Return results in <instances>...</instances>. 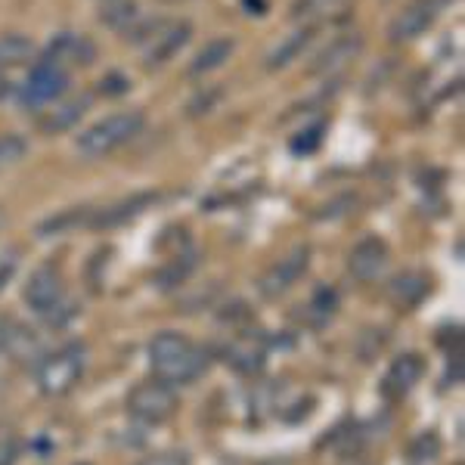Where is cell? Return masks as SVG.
<instances>
[{"label": "cell", "instance_id": "7c38bea8", "mask_svg": "<svg viewBox=\"0 0 465 465\" xmlns=\"http://www.w3.org/2000/svg\"><path fill=\"white\" fill-rule=\"evenodd\" d=\"M419 379H422V360H419V354H403V357H397L394 366L388 370L385 391L401 397V394H407Z\"/></svg>", "mask_w": 465, "mask_h": 465}, {"label": "cell", "instance_id": "8992f818", "mask_svg": "<svg viewBox=\"0 0 465 465\" xmlns=\"http://www.w3.org/2000/svg\"><path fill=\"white\" fill-rule=\"evenodd\" d=\"M447 6H450V0H410V4L391 19L388 37H391L394 44L416 41L419 35H425L434 22L440 19V13H444Z\"/></svg>", "mask_w": 465, "mask_h": 465}, {"label": "cell", "instance_id": "277c9868", "mask_svg": "<svg viewBox=\"0 0 465 465\" xmlns=\"http://www.w3.org/2000/svg\"><path fill=\"white\" fill-rule=\"evenodd\" d=\"M127 410H131L134 419L149 425H159L164 419L174 416L177 410V394L168 381L153 379V381H140L131 394H127Z\"/></svg>", "mask_w": 465, "mask_h": 465}, {"label": "cell", "instance_id": "4316f807", "mask_svg": "<svg viewBox=\"0 0 465 465\" xmlns=\"http://www.w3.org/2000/svg\"><path fill=\"white\" fill-rule=\"evenodd\" d=\"M339 0H298L295 4V16H311V13H322L329 6H335Z\"/></svg>", "mask_w": 465, "mask_h": 465}, {"label": "cell", "instance_id": "603a6c76", "mask_svg": "<svg viewBox=\"0 0 465 465\" xmlns=\"http://www.w3.org/2000/svg\"><path fill=\"white\" fill-rule=\"evenodd\" d=\"M25 140L16 137V134H0V168L4 164H13L25 155Z\"/></svg>", "mask_w": 465, "mask_h": 465}, {"label": "cell", "instance_id": "9c48e42d", "mask_svg": "<svg viewBox=\"0 0 465 465\" xmlns=\"http://www.w3.org/2000/svg\"><path fill=\"white\" fill-rule=\"evenodd\" d=\"M385 267H388V245L381 242V239L370 236L351 249L348 270L354 273V280L370 282V280H376V276H381V270Z\"/></svg>", "mask_w": 465, "mask_h": 465}, {"label": "cell", "instance_id": "ba28073f", "mask_svg": "<svg viewBox=\"0 0 465 465\" xmlns=\"http://www.w3.org/2000/svg\"><path fill=\"white\" fill-rule=\"evenodd\" d=\"M307 264H311V249H307V245L292 249L286 258H280V264H273L264 273L261 292H264L267 298H276V295H282V292H289L304 276Z\"/></svg>", "mask_w": 465, "mask_h": 465}, {"label": "cell", "instance_id": "d4e9b609", "mask_svg": "<svg viewBox=\"0 0 465 465\" xmlns=\"http://www.w3.org/2000/svg\"><path fill=\"white\" fill-rule=\"evenodd\" d=\"M131 90V81L124 78V74H118V72H112V74H106V78L100 81V94L103 96H122V94H127Z\"/></svg>", "mask_w": 465, "mask_h": 465}, {"label": "cell", "instance_id": "d6986e66", "mask_svg": "<svg viewBox=\"0 0 465 465\" xmlns=\"http://www.w3.org/2000/svg\"><path fill=\"white\" fill-rule=\"evenodd\" d=\"M429 292V280L425 276H419V273H407V276H397V280L391 282V298L401 307H410V304H416L419 298Z\"/></svg>", "mask_w": 465, "mask_h": 465}, {"label": "cell", "instance_id": "484cf974", "mask_svg": "<svg viewBox=\"0 0 465 465\" xmlns=\"http://www.w3.org/2000/svg\"><path fill=\"white\" fill-rule=\"evenodd\" d=\"M19 456V440L13 434H0V465H13Z\"/></svg>", "mask_w": 465, "mask_h": 465}, {"label": "cell", "instance_id": "4fadbf2b", "mask_svg": "<svg viewBox=\"0 0 465 465\" xmlns=\"http://www.w3.org/2000/svg\"><path fill=\"white\" fill-rule=\"evenodd\" d=\"M50 59H72V63L90 65L96 59V47L90 37L81 35H59L54 44H50Z\"/></svg>", "mask_w": 465, "mask_h": 465}, {"label": "cell", "instance_id": "6da1fadb", "mask_svg": "<svg viewBox=\"0 0 465 465\" xmlns=\"http://www.w3.org/2000/svg\"><path fill=\"white\" fill-rule=\"evenodd\" d=\"M149 363L168 385H190L208 366V354L180 332H159L149 341Z\"/></svg>", "mask_w": 465, "mask_h": 465}, {"label": "cell", "instance_id": "cb8c5ba5", "mask_svg": "<svg viewBox=\"0 0 465 465\" xmlns=\"http://www.w3.org/2000/svg\"><path fill=\"white\" fill-rule=\"evenodd\" d=\"M137 465H193V460L183 450H162V453H153V456H146V460H140Z\"/></svg>", "mask_w": 465, "mask_h": 465}, {"label": "cell", "instance_id": "ffe728a7", "mask_svg": "<svg viewBox=\"0 0 465 465\" xmlns=\"http://www.w3.org/2000/svg\"><path fill=\"white\" fill-rule=\"evenodd\" d=\"M360 44H363L360 37H341V41H335L332 47H329L326 54L320 56L317 69H335V65H344L348 59H354V56H357Z\"/></svg>", "mask_w": 465, "mask_h": 465}, {"label": "cell", "instance_id": "83f0119b", "mask_svg": "<svg viewBox=\"0 0 465 465\" xmlns=\"http://www.w3.org/2000/svg\"><path fill=\"white\" fill-rule=\"evenodd\" d=\"M249 6V13H264V0H242Z\"/></svg>", "mask_w": 465, "mask_h": 465}, {"label": "cell", "instance_id": "30bf717a", "mask_svg": "<svg viewBox=\"0 0 465 465\" xmlns=\"http://www.w3.org/2000/svg\"><path fill=\"white\" fill-rule=\"evenodd\" d=\"M193 28L190 22H159L153 35H149V50H146V63L155 65V63H168L171 56L190 41Z\"/></svg>", "mask_w": 465, "mask_h": 465}, {"label": "cell", "instance_id": "5bb4252c", "mask_svg": "<svg viewBox=\"0 0 465 465\" xmlns=\"http://www.w3.org/2000/svg\"><path fill=\"white\" fill-rule=\"evenodd\" d=\"M155 199H159L155 193H143V196L124 199V202H118V205L106 208V212L94 214V217H90V223H94V227H115V223L127 221V217H137L146 205H153Z\"/></svg>", "mask_w": 465, "mask_h": 465}, {"label": "cell", "instance_id": "7402d4cb", "mask_svg": "<svg viewBox=\"0 0 465 465\" xmlns=\"http://www.w3.org/2000/svg\"><path fill=\"white\" fill-rule=\"evenodd\" d=\"M134 16H137V6H134V0H118V4H112L103 10V22L112 28H124L127 22H131Z\"/></svg>", "mask_w": 465, "mask_h": 465}, {"label": "cell", "instance_id": "e0dca14e", "mask_svg": "<svg viewBox=\"0 0 465 465\" xmlns=\"http://www.w3.org/2000/svg\"><path fill=\"white\" fill-rule=\"evenodd\" d=\"M35 56V44L25 35H0V65H22Z\"/></svg>", "mask_w": 465, "mask_h": 465}, {"label": "cell", "instance_id": "7a4b0ae2", "mask_svg": "<svg viewBox=\"0 0 465 465\" xmlns=\"http://www.w3.org/2000/svg\"><path fill=\"white\" fill-rule=\"evenodd\" d=\"M146 118L143 112L131 109V112H115V115L103 118V122L90 124L84 134L78 137V153L87 159H103V155L115 153L118 146L131 143L140 131H143Z\"/></svg>", "mask_w": 465, "mask_h": 465}, {"label": "cell", "instance_id": "44dd1931", "mask_svg": "<svg viewBox=\"0 0 465 465\" xmlns=\"http://www.w3.org/2000/svg\"><path fill=\"white\" fill-rule=\"evenodd\" d=\"M322 131H326V124H322V122H317L313 127H307V131H302L295 140H292V153H295V155H311V153H317V146L322 143Z\"/></svg>", "mask_w": 465, "mask_h": 465}, {"label": "cell", "instance_id": "ac0fdd59", "mask_svg": "<svg viewBox=\"0 0 465 465\" xmlns=\"http://www.w3.org/2000/svg\"><path fill=\"white\" fill-rule=\"evenodd\" d=\"M84 112H87V100L81 96V100L65 103V106H59V109L50 112L47 118H41V127L47 134H59V131H65V127H72L81 115H84Z\"/></svg>", "mask_w": 465, "mask_h": 465}, {"label": "cell", "instance_id": "9a60e30c", "mask_svg": "<svg viewBox=\"0 0 465 465\" xmlns=\"http://www.w3.org/2000/svg\"><path fill=\"white\" fill-rule=\"evenodd\" d=\"M313 32L311 28H302V32H292L286 41H280L273 50L267 54V69H286L292 59H298L304 54V47L311 44Z\"/></svg>", "mask_w": 465, "mask_h": 465}, {"label": "cell", "instance_id": "8fae6325", "mask_svg": "<svg viewBox=\"0 0 465 465\" xmlns=\"http://www.w3.org/2000/svg\"><path fill=\"white\" fill-rule=\"evenodd\" d=\"M0 348L13 360H28L37 351V339L28 326H22L16 320H6L0 322Z\"/></svg>", "mask_w": 465, "mask_h": 465}, {"label": "cell", "instance_id": "2e32d148", "mask_svg": "<svg viewBox=\"0 0 465 465\" xmlns=\"http://www.w3.org/2000/svg\"><path fill=\"white\" fill-rule=\"evenodd\" d=\"M232 47H236V44H232L230 37H217V41H208L205 47H202L199 54H196V59H193L190 72L193 74H205V72L221 69V65L230 59Z\"/></svg>", "mask_w": 465, "mask_h": 465}, {"label": "cell", "instance_id": "52a82bcc", "mask_svg": "<svg viewBox=\"0 0 465 465\" xmlns=\"http://www.w3.org/2000/svg\"><path fill=\"white\" fill-rule=\"evenodd\" d=\"M25 302H28L32 311L44 313V317L54 322L56 311L65 302L63 280H59V273L54 267H37L35 270L32 280H28V286H25Z\"/></svg>", "mask_w": 465, "mask_h": 465}, {"label": "cell", "instance_id": "5b68a950", "mask_svg": "<svg viewBox=\"0 0 465 465\" xmlns=\"http://www.w3.org/2000/svg\"><path fill=\"white\" fill-rule=\"evenodd\" d=\"M69 87V74H65L63 65L56 59L44 56L35 63V69L28 72L25 84H22V106H44V103H54L56 96L65 94Z\"/></svg>", "mask_w": 465, "mask_h": 465}, {"label": "cell", "instance_id": "3957f363", "mask_svg": "<svg viewBox=\"0 0 465 465\" xmlns=\"http://www.w3.org/2000/svg\"><path fill=\"white\" fill-rule=\"evenodd\" d=\"M84 344L72 341L65 348H59L56 354L44 357L37 363V388L50 397L72 391L78 385V379L84 376Z\"/></svg>", "mask_w": 465, "mask_h": 465}]
</instances>
